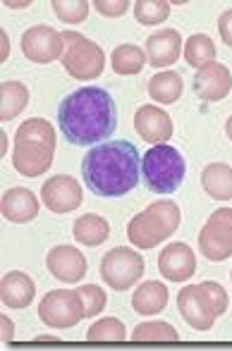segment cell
Returning a JSON list of instances; mask_svg holds the SVG:
<instances>
[{
    "instance_id": "obj_27",
    "label": "cell",
    "mask_w": 232,
    "mask_h": 351,
    "mask_svg": "<svg viewBox=\"0 0 232 351\" xmlns=\"http://www.w3.org/2000/svg\"><path fill=\"white\" fill-rule=\"evenodd\" d=\"M177 330L170 323L154 320V323H141L132 332V342H177Z\"/></svg>"
},
{
    "instance_id": "obj_6",
    "label": "cell",
    "mask_w": 232,
    "mask_h": 351,
    "mask_svg": "<svg viewBox=\"0 0 232 351\" xmlns=\"http://www.w3.org/2000/svg\"><path fill=\"white\" fill-rule=\"evenodd\" d=\"M185 158L167 143H156L141 158V180L154 194H175L185 180Z\"/></svg>"
},
{
    "instance_id": "obj_14",
    "label": "cell",
    "mask_w": 232,
    "mask_h": 351,
    "mask_svg": "<svg viewBox=\"0 0 232 351\" xmlns=\"http://www.w3.org/2000/svg\"><path fill=\"white\" fill-rule=\"evenodd\" d=\"M158 270H161L163 278L170 282L189 280L196 270L194 251L187 244H182V241L167 244L165 249L161 251V256H158Z\"/></svg>"
},
{
    "instance_id": "obj_39",
    "label": "cell",
    "mask_w": 232,
    "mask_h": 351,
    "mask_svg": "<svg viewBox=\"0 0 232 351\" xmlns=\"http://www.w3.org/2000/svg\"><path fill=\"white\" fill-rule=\"evenodd\" d=\"M5 5H10V8H27L29 3H5Z\"/></svg>"
},
{
    "instance_id": "obj_3",
    "label": "cell",
    "mask_w": 232,
    "mask_h": 351,
    "mask_svg": "<svg viewBox=\"0 0 232 351\" xmlns=\"http://www.w3.org/2000/svg\"><path fill=\"white\" fill-rule=\"evenodd\" d=\"M56 153V130L43 117L22 122L14 134L12 165L22 177H38L51 167Z\"/></svg>"
},
{
    "instance_id": "obj_24",
    "label": "cell",
    "mask_w": 232,
    "mask_h": 351,
    "mask_svg": "<svg viewBox=\"0 0 232 351\" xmlns=\"http://www.w3.org/2000/svg\"><path fill=\"white\" fill-rule=\"evenodd\" d=\"M182 88H185V84H182V77L177 72H161L149 79V96L156 103L170 106V103L180 101Z\"/></svg>"
},
{
    "instance_id": "obj_13",
    "label": "cell",
    "mask_w": 232,
    "mask_h": 351,
    "mask_svg": "<svg viewBox=\"0 0 232 351\" xmlns=\"http://www.w3.org/2000/svg\"><path fill=\"white\" fill-rule=\"evenodd\" d=\"M46 265L53 278L67 282V285H75V282H79L86 275V258H84L82 251L70 244L51 249V254H48V258H46Z\"/></svg>"
},
{
    "instance_id": "obj_15",
    "label": "cell",
    "mask_w": 232,
    "mask_h": 351,
    "mask_svg": "<svg viewBox=\"0 0 232 351\" xmlns=\"http://www.w3.org/2000/svg\"><path fill=\"white\" fill-rule=\"evenodd\" d=\"M230 91H232V74L220 62H211V65L201 67L194 74V93L201 101H209V103L223 101Z\"/></svg>"
},
{
    "instance_id": "obj_28",
    "label": "cell",
    "mask_w": 232,
    "mask_h": 351,
    "mask_svg": "<svg viewBox=\"0 0 232 351\" xmlns=\"http://www.w3.org/2000/svg\"><path fill=\"white\" fill-rule=\"evenodd\" d=\"M170 5L167 0H137L135 3V17L139 24H146V27H151V24H161L167 19V14H170Z\"/></svg>"
},
{
    "instance_id": "obj_9",
    "label": "cell",
    "mask_w": 232,
    "mask_h": 351,
    "mask_svg": "<svg viewBox=\"0 0 232 351\" xmlns=\"http://www.w3.org/2000/svg\"><path fill=\"white\" fill-rule=\"evenodd\" d=\"M141 275H144V258L127 246H115L101 261V278L115 291H127L141 280Z\"/></svg>"
},
{
    "instance_id": "obj_38",
    "label": "cell",
    "mask_w": 232,
    "mask_h": 351,
    "mask_svg": "<svg viewBox=\"0 0 232 351\" xmlns=\"http://www.w3.org/2000/svg\"><path fill=\"white\" fill-rule=\"evenodd\" d=\"M225 132H228V139L232 141V117H230L228 122H225Z\"/></svg>"
},
{
    "instance_id": "obj_35",
    "label": "cell",
    "mask_w": 232,
    "mask_h": 351,
    "mask_svg": "<svg viewBox=\"0 0 232 351\" xmlns=\"http://www.w3.org/2000/svg\"><path fill=\"white\" fill-rule=\"evenodd\" d=\"M10 53V46H8V34L0 32V60H5Z\"/></svg>"
},
{
    "instance_id": "obj_17",
    "label": "cell",
    "mask_w": 232,
    "mask_h": 351,
    "mask_svg": "<svg viewBox=\"0 0 232 351\" xmlns=\"http://www.w3.org/2000/svg\"><path fill=\"white\" fill-rule=\"evenodd\" d=\"M137 134L149 143H163L172 136V120L165 110L156 106H141L135 115Z\"/></svg>"
},
{
    "instance_id": "obj_40",
    "label": "cell",
    "mask_w": 232,
    "mask_h": 351,
    "mask_svg": "<svg viewBox=\"0 0 232 351\" xmlns=\"http://www.w3.org/2000/svg\"><path fill=\"white\" fill-rule=\"evenodd\" d=\"M230 278H232V270H230Z\"/></svg>"
},
{
    "instance_id": "obj_21",
    "label": "cell",
    "mask_w": 232,
    "mask_h": 351,
    "mask_svg": "<svg viewBox=\"0 0 232 351\" xmlns=\"http://www.w3.org/2000/svg\"><path fill=\"white\" fill-rule=\"evenodd\" d=\"M201 186L216 201L232 199V167L228 162H211L201 175Z\"/></svg>"
},
{
    "instance_id": "obj_4",
    "label": "cell",
    "mask_w": 232,
    "mask_h": 351,
    "mask_svg": "<svg viewBox=\"0 0 232 351\" xmlns=\"http://www.w3.org/2000/svg\"><path fill=\"white\" fill-rule=\"evenodd\" d=\"M177 306L187 325L194 330H211L216 320L228 311V291L218 282H201L185 287L177 294Z\"/></svg>"
},
{
    "instance_id": "obj_1",
    "label": "cell",
    "mask_w": 232,
    "mask_h": 351,
    "mask_svg": "<svg viewBox=\"0 0 232 351\" xmlns=\"http://www.w3.org/2000/svg\"><path fill=\"white\" fill-rule=\"evenodd\" d=\"M60 132L72 146H91L111 139L117 127V108L101 86H84L65 96L58 106Z\"/></svg>"
},
{
    "instance_id": "obj_5",
    "label": "cell",
    "mask_w": 232,
    "mask_h": 351,
    "mask_svg": "<svg viewBox=\"0 0 232 351\" xmlns=\"http://www.w3.org/2000/svg\"><path fill=\"white\" fill-rule=\"evenodd\" d=\"M180 227V208L175 201H154L144 213L135 215L127 225V237L137 249H154Z\"/></svg>"
},
{
    "instance_id": "obj_31",
    "label": "cell",
    "mask_w": 232,
    "mask_h": 351,
    "mask_svg": "<svg viewBox=\"0 0 232 351\" xmlns=\"http://www.w3.org/2000/svg\"><path fill=\"white\" fill-rule=\"evenodd\" d=\"M79 294L84 299V306H86V318H93L98 315L103 308H106V291L101 289L98 285H84L79 287Z\"/></svg>"
},
{
    "instance_id": "obj_10",
    "label": "cell",
    "mask_w": 232,
    "mask_h": 351,
    "mask_svg": "<svg viewBox=\"0 0 232 351\" xmlns=\"http://www.w3.org/2000/svg\"><path fill=\"white\" fill-rule=\"evenodd\" d=\"M199 251L209 261H228L232 256V208H220L199 232Z\"/></svg>"
},
{
    "instance_id": "obj_2",
    "label": "cell",
    "mask_w": 232,
    "mask_h": 351,
    "mask_svg": "<svg viewBox=\"0 0 232 351\" xmlns=\"http://www.w3.org/2000/svg\"><path fill=\"white\" fill-rule=\"evenodd\" d=\"M82 175L86 186L103 199L125 196L141 180V158L130 141H103L84 156Z\"/></svg>"
},
{
    "instance_id": "obj_11",
    "label": "cell",
    "mask_w": 232,
    "mask_h": 351,
    "mask_svg": "<svg viewBox=\"0 0 232 351\" xmlns=\"http://www.w3.org/2000/svg\"><path fill=\"white\" fill-rule=\"evenodd\" d=\"M22 53L32 62L48 65V62L62 58V53H65V38L53 27L38 24V27H32L22 34Z\"/></svg>"
},
{
    "instance_id": "obj_37",
    "label": "cell",
    "mask_w": 232,
    "mask_h": 351,
    "mask_svg": "<svg viewBox=\"0 0 232 351\" xmlns=\"http://www.w3.org/2000/svg\"><path fill=\"white\" fill-rule=\"evenodd\" d=\"M5 151H8V136L0 134V153H5Z\"/></svg>"
},
{
    "instance_id": "obj_7",
    "label": "cell",
    "mask_w": 232,
    "mask_h": 351,
    "mask_svg": "<svg viewBox=\"0 0 232 351\" xmlns=\"http://www.w3.org/2000/svg\"><path fill=\"white\" fill-rule=\"evenodd\" d=\"M62 38H65V53H62L60 60L67 74L79 79V82L101 77L103 67H106L103 48L77 32H62Z\"/></svg>"
},
{
    "instance_id": "obj_19",
    "label": "cell",
    "mask_w": 232,
    "mask_h": 351,
    "mask_svg": "<svg viewBox=\"0 0 232 351\" xmlns=\"http://www.w3.org/2000/svg\"><path fill=\"white\" fill-rule=\"evenodd\" d=\"M34 294H36V285L27 273L12 270V273H8L3 278L0 296H3V304L8 308H27L34 301Z\"/></svg>"
},
{
    "instance_id": "obj_36",
    "label": "cell",
    "mask_w": 232,
    "mask_h": 351,
    "mask_svg": "<svg viewBox=\"0 0 232 351\" xmlns=\"http://www.w3.org/2000/svg\"><path fill=\"white\" fill-rule=\"evenodd\" d=\"M36 342H58V337H51V335H38Z\"/></svg>"
},
{
    "instance_id": "obj_23",
    "label": "cell",
    "mask_w": 232,
    "mask_h": 351,
    "mask_svg": "<svg viewBox=\"0 0 232 351\" xmlns=\"http://www.w3.org/2000/svg\"><path fill=\"white\" fill-rule=\"evenodd\" d=\"M29 103V88L22 82H5L0 88V120L8 122L17 117Z\"/></svg>"
},
{
    "instance_id": "obj_34",
    "label": "cell",
    "mask_w": 232,
    "mask_h": 351,
    "mask_svg": "<svg viewBox=\"0 0 232 351\" xmlns=\"http://www.w3.org/2000/svg\"><path fill=\"white\" fill-rule=\"evenodd\" d=\"M0 337H3V342H10V339L14 337V325H12V320H10L8 315H3V318H0Z\"/></svg>"
},
{
    "instance_id": "obj_25",
    "label": "cell",
    "mask_w": 232,
    "mask_h": 351,
    "mask_svg": "<svg viewBox=\"0 0 232 351\" xmlns=\"http://www.w3.org/2000/svg\"><path fill=\"white\" fill-rule=\"evenodd\" d=\"M146 53L139 46H132V43H122L113 51V70L115 74H139L146 65Z\"/></svg>"
},
{
    "instance_id": "obj_12",
    "label": "cell",
    "mask_w": 232,
    "mask_h": 351,
    "mask_svg": "<svg viewBox=\"0 0 232 351\" xmlns=\"http://www.w3.org/2000/svg\"><path fill=\"white\" fill-rule=\"evenodd\" d=\"M41 201L51 213H72L84 204L82 186L75 177L70 175H58L51 177L46 184L41 186Z\"/></svg>"
},
{
    "instance_id": "obj_20",
    "label": "cell",
    "mask_w": 232,
    "mask_h": 351,
    "mask_svg": "<svg viewBox=\"0 0 232 351\" xmlns=\"http://www.w3.org/2000/svg\"><path fill=\"white\" fill-rule=\"evenodd\" d=\"M132 306H135V311H137V313H141V315L161 313V311L167 306L165 285H161V282H156V280L139 285L135 294H132Z\"/></svg>"
},
{
    "instance_id": "obj_29",
    "label": "cell",
    "mask_w": 232,
    "mask_h": 351,
    "mask_svg": "<svg viewBox=\"0 0 232 351\" xmlns=\"http://www.w3.org/2000/svg\"><path fill=\"white\" fill-rule=\"evenodd\" d=\"M127 337L125 325L117 318H101L98 323H93L86 332L89 342H122Z\"/></svg>"
},
{
    "instance_id": "obj_30",
    "label": "cell",
    "mask_w": 232,
    "mask_h": 351,
    "mask_svg": "<svg viewBox=\"0 0 232 351\" xmlns=\"http://www.w3.org/2000/svg\"><path fill=\"white\" fill-rule=\"evenodd\" d=\"M51 5L56 17L65 24H79L89 14V3H84V0H53Z\"/></svg>"
},
{
    "instance_id": "obj_22",
    "label": "cell",
    "mask_w": 232,
    "mask_h": 351,
    "mask_svg": "<svg viewBox=\"0 0 232 351\" xmlns=\"http://www.w3.org/2000/svg\"><path fill=\"white\" fill-rule=\"evenodd\" d=\"M72 234L84 246H101L111 237V225H108L106 217L96 215V213H89V215H82L75 222Z\"/></svg>"
},
{
    "instance_id": "obj_33",
    "label": "cell",
    "mask_w": 232,
    "mask_h": 351,
    "mask_svg": "<svg viewBox=\"0 0 232 351\" xmlns=\"http://www.w3.org/2000/svg\"><path fill=\"white\" fill-rule=\"evenodd\" d=\"M218 32H220L223 43H228L232 48V10H225V12L218 17Z\"/></svg>"
},
{
    "instance_id": "obj_8",
    "label": "cell",
    "mask_w": 232,
    "mask_h": 351,
    "mask_svg": "<svg viewBox=\"0 0 232 351\" xmlns=\"http://www.w3.org/2000/svg\"><path fill=\"white\" fill-rule=\"evenodd\" d=\"M38 318L53 330L75 328L82 318H86V306L79 289H53L41 299Z\"/></svg>"
},
{
    "instance_id": "obj_32",
    "label": "cell",
    "mask_w": 232,
    "mask_h": 351,
    "mask_svg": "<svg viewBox=\"0 0 232 351\" xmlns=\"http://www.w3.org/2000/svg\"><path fill=\"white\" fill-rule=\"evenodd\" d=\"M91 5L103 17H122L132 3H127V0H93Z\"/></svg>"
},
{
    "instance_id": "obj_16",
    "label": "cell",
    "mask_w": 232,
    "mask_h": 351,
    "mask_svg": "<svg viewBox=\"0 0 232 351\" xmlns=\"http://www.w3.org/2000/svg\"><path fill=\"white\" fill-rule=\"evenodd\" d=\"M182 53V36L177 29H158L146 38V60L154 67H170Z\"/></svg>"
},
{
    "instance_id": "obj_18",
    "label": "cell",
    "mask_w": 232,
    "mask_h": 351,
    "mask_svg": "<svg viewBox=\"0 0 232 351\" xmlns=\"http://www.w3.org/2000/svg\"><path fill=\"white\" fill-rule=\"evenodd\" d=\"M38 215V199L34 191L14 186L3 194V217L10 222H32Z\"/></svg>"
},
{
    "instance_id": "obj_26",
    "label": "cell",
    "mask_w": 232,
    "mask_h": 351,
    "mask_svg": "<svg viewBox=\"0 0 232 351\" xmlns=\"http://www.w3.org/2000/svg\"><path fill=\"white\" fill-rule=\"evenodd\" d=\"M185 60L192 67L201 70V67L211 65L216 60V46L206 34H194V36L187 38L185 43Z\"/></svg>"
}]
</instances>
